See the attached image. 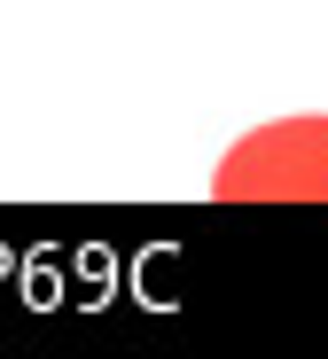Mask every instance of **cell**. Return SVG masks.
I'll return each instance as SVG.
<instances>
[{
    "instance_id": "cell-1",
    "label": "cell",
    "mask_w": 328,
    "mask_h": 359,
    "mask_svg": "<svg viewBox=\"0 0 328 359\" xmlns=\"http://www.w3.org/2000/svg\"><path fill=\"white\" fill-rule=\"evenodd\" d=\"M219 203H328V117H282V126L242 133L219 172Z\"/></svg>"
}]
</instances>
